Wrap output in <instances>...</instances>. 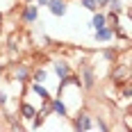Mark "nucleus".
I'll use <instances>...</instances> for the list:
<instances>
[{"instance_id":"f257e3e1","label":"nucleus","mask_w":132,"mask_h":132,"mask_svg":"<svg viewBox=\"0 0 132 132\" xmlns=\"http://www.w3.org/2000/svg\"><path fill=\"white\" fill-rule=\"evenodd\" d=\"M68 119H73V123H71V128H73V130H82V132L93 130V114L84 112V109H78V112H73Z\"/></svg>"},{"instance_id":"f03ea898","label":"nucleus","mask_w":132,"mask_h":132,"mask_svg":"<svg viewBox=\"0 0 132 132\" xmlns=\"http://www.w3.org/2000/svg\"><path fill=\"white\" fill-rule=\"evenodd\" d=\"M21 21L23 23H37L39 21V7L34 5V2H25L23 5V12H21Z\"/></svg>"},{"instance_id":"7ed1b4c3","label":"nucleus","mask_w":132,"mask_h":132,"mask_svg":"<svg viewBox=\"0 0 132 132\" xmlns=\"http://www.w3.org/2000/svg\"><path fill=\"white\" fill-rule=\"evenodd\" d=\"M114 82L116 84H125V82H130V64L128 62H121V64H116V68H114Z\"/></svg>"},{"instance_id":"20e7f679","label":"nucleus","mask_w":132,"mask_h":132,"mask_svg":"<svg viewBox=\"0 0 132 132\" xmlns=\"http://www.w3.org/2000/svg\"><path fill=\"white\" fill-rule=\"evenodd\" d=\"M93 39H96V43H109V41L114 39V27L103 25V27H98V30H93Z\"/></svg>"},{"instance_id":"39448f33","label":"nucleus","mask_w":132,"mask_h":132,"mask_svg":"<svg viewBox=\"0 0 132 132\" xmlns=\"http://www.w3.org/2000/svg\"><path fill=\"white\" fill-rule=\"evenodd\" d=\"M50 112H55L57 116H62V119H68V107H66V103L62 100V96H57V98H50Z\"/></svg>"},{"instance_id":"423d86ee","label":"nucleus","mask_w":132,"mask_h":132,"mask_svg":"<svg viewBox=\"0 0 132 132\" xmlns=\"http://www.w3.org/2000/svg\"><path fill=\"white\" fill-rule=\"evenodd\" d=\"M53 16H66L68 12V0H48V5H46Z\"/></svg>"},{"instance_id":"0eeeda50","label":"nucleus","mask_w":132,"mask_h":132,"mask_svg":"<svg viewBox=\"0 0 132 132\" xmlns=\"http://www.w3.org/2000/svg\"><path fill=\"white\" fill-rule=\"evenodd\" d=\"M53 71H55V75L62 80V78H66L71 73V64L66 59H53Z\"/></svg>"},{"instance_id":"6e6552de","label":"nucleus","mask_w":132,"mask_h":132,"mask_svg":"<svg viewBox=\"0 0 132 132\" xmlns=\"http://www.w3.org/2000/svg\"><path fill=\"white\" fill-rule=\"evenodd\" d=\"M80 80H82V89H91V87H93V80H96V75H93V68H91V66H82Z\"/></svg>"},{"instance_id":"1a4fd4ad","label":"nucleus","mask_w":132,"mask_h":132,"mask_svg":"<svg viewBox=\"0 0 132 132\" xmlns=\"http://www.w3.org/2000/svg\"><path fill=\"white\" fill-rule=\"evenodd\" d=\"M30 73H32V71H30L27 64H18L14 68V80H16V82H27V80H30Z\"/></svg>"},{"instance_id":"9d476101","label":"nucleus","mask_w":132,"mask_h":132,"mask_svg":"<svg viewBox=\"0 0 132 132\" xmlns=\"http://www.w3.org/2000/svg\"><path fill=\"white\" fill-rule=\"evenodd\" d=\"M93 16H91V30H98V27H103V25H107V16H105V12L103 9H96V12H91Z\"/></svg>"},{"instance_id":"9b49d317","label":"nucleus","mask_w":132,"mask_h":132,"mask_svg":"<svg viewBox=\"0 0 132 132\" xmlns=\"http://www.w3.org/2000/svg\"><path fill=\"white\" fill-rule=\"evenodd\" d=\"M32 91L37 93L43 103H50V98H53V93L46 89V84H43V82H34V84H32Z\"/></svg>"},{"instance_id":"f8f14e48","label":"nucleus","mask_w":132,"mask_h":132,"mask_svg":"<svg viewBox=\"0 0 132 132\" xmlns=\"http://www.w3.org/2000/svg\"><path fill=\"white\" fill-rule=\"evenodd\" d=\"M34 114H37V107L23 100V103H21V116H23L25 121H32V116H34Z\"/></svg>"},{"instance_id":"ddd939ff","label":"nucleus","mask_w":132,"mask_h":132,"mask_svg":"<svg viewBox=\"0 0 132 132\" xmlns=\"http://www.w3.org/2000/svg\"><path fill=\"white\" fill-rule=\"evenodd\" d=\"M30 80H32V82H43V84H46L48 71H46L43 66H39V68H34V73H30Z\"/></svg>"},{"instance_id":"4468645a","label":"nucleus","mask_w":132,"mask_h":132,"mask_svg":"<svg viewBox=\"0 0 132 132\" xmlns=\"http://www.w3.org/2000/svg\"><path fill=\"white\" fill-rule=\"evenodd\" d=\"M107 12H114V14H123L125 12V5L121 0H109L107 2Z\"/></svg>"},{"instance_id":"2eb2a0df","label":"nucleus","mask_w":132,"mask_h":132,"mask_svg":"<svg viewBox=\"0 0 132 132\" xmlns=\"http://www.w3.org/2000/svg\"><path fill=\"white\" fill-rule=\"evenodd\" d=\"M93 130H100V132H107L109 130V125H107L105 121L100 119V116H93Z\"/></svg>"},{"instance_id":"dca6fc26","label":"nucleus","mask_w":132,"mask_h":132,"mask_svg":"<svg viewBox=\"0 0 132 132\" xmlns=\"http://www.w3.org/2000/svg\"><path fill=\"white\" fill-rule=\"evenodd\" d=\"M103 57H105L107 62H119V50L109 48V50H105V53H103Z\"/></svg>"},{"instance_id":"f3484780","label":"nucleus","mask_w":132,"mask_h":132,"mask_svg":"<svg viewBox=\"0 0 132 132\" xmlns=\"http://www.w3.org/2000/svg\"><path fill=\"white\" fill-rule=\"evenodd\" d=\"M80 5H82L84 9H89V12H96V9H100L96 0H80Z\"/></svg>"},{"instance_id":"a211bd4d","label":"nucleus","mask_w":132,"mask_h":132,"mask_svg":"<svg viewBox=\"0 0 132 132\" xmlns=\"http://www.w3.org/2000/svg\"><path fill=\"white\" fill-rule=\"evenodd\" d=\"M123 100H132V87H130V82H125V87H123Z\"/></svg>"},{"instance_id":"6ab92c4d","label":"nucleus","mask_w":132,"mask_h":132,"mask_svg":"<svg viewBox=\"0 0 132 132\" xmlns=\"http://www.w3.org/2000/svg\"><path fill=\"white\" fill-rule=\"evenodd\" d=\"M7 103H9V93H7V91H0V107H5Z\"/></svg>"},{"instance_id":"aec40b11","label":"nucleus","mask_w":132,"mask_h":132,"mask_svg":"<svg viewBox=\"0 0 132 132\" xmlns=\"http://www.w3.org/2000/svg\"><path fill=\"white\" fill-rule=\"evenodd\" d=\"M34 5H37V7H46V5H48V0H34Z\"/></svg>"},{"instance_id":"412c9836","label":"nucleus","mask_w":132,"mask_h":132,"mask_svg":"<svg viewBox=\"0 0 132 132\" xmlns=\"http://www.w3.org/2000/svg\"><path fill=\"white\" fill-rule=\"evenodd\" d=\"M96 2H98V7L103 9V7H107V2H109V0H96Z\"/></svg>"},{"instance_id":"4be33fe9","label":"nucleus","mask_w":132,"mask_h":132,"mask_svg":"<svg viewBox=\"0 0 132 132\" xmlns=\"http://www.w3.org/2000/svg\"><path fill=\"white\" fill-rule=\"evenodd\" d=\"M0 25H2V14H0Z\"/></svg>"},{"instance_id":"5701e85b","label":"nucleus","mask_w":132,"mask_h":132,"mask_svg":"<svg viewBox=\"0 0 132 132\" xmlns=\"http://www.w3.org/2000/svg\"><path fill=\"white\" fill-rule=\"evenodd\" d=\"M0 75H2V64H0Z\"/></svg>"},{"instance_id":"b1692460","label":"nucleus","mask_w":132,"mask_h":132,"mask_svg":"<svg viewBox=\"0 0 132 132\" xmlns=\"http://www.w3.org/2000/svg\"><path fill=\"white\" fill-rule=\"evenodd\" d=\"M23 2H34V0H23Z\"/></svg>"}]
</instances>
